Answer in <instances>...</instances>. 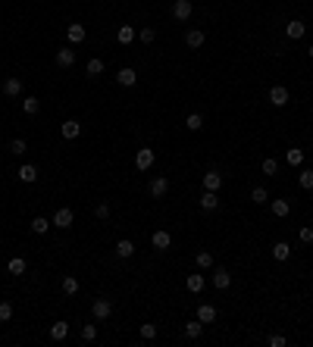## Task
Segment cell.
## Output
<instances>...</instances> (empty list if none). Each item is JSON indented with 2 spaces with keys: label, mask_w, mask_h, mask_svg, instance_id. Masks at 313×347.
<instances>
[{
  "label": "cell",
  "mask_w": 313,
  "mask_h": 347,
  "mask_svg": "<svg viewBox=\"0 0 313 347\" xmlns=\"http://www.w3.org/2000/svg\"><path fill=\"white\" fill-rule=\"evenodd\" d=\"M72 219H75L72 210H69V207H60V210L54 213V219H50V225H57V228H69V225H72Z\"/></svg>",
  "instance_id": "obj_1"
},
{
  "label": "cell",
  "mask_w": 313,
  "mask_h": 347,
  "mask_svg": "<svg viewBox=\"0 0 313 347\" xmlns=\"http://www.w3.org/2000/svg\"><path fill=\"white\" fill-rule=\"evenodd\" d=\"M154 160H157V154H154V150H150V147H141L138 154H135V166H138L141 172H144V169H150V166H154Z\"/></svg>",
  "instance_id": "obj_2"
},
{
  "label": "cell",
  "mask_w": 313,
  "mask_h": 347,
  "mask_svg": "<svg viewBox=\"0 0 313 347\" xmlns=\"http://www.w3.org/2000/svg\"><path fill=\"white\" fill-rule=\"evenodd\" d=\"M191 13H194L191 0H175V3H172V16H175V19H179V22L191 19Z\"/></svg>",
  "instance_id": "obj_3"
},
{
  "label": "cell",
  "mask_w": 313,
  "mask_h": 347,
  "mask_svg": "<svg viewBox=\"0 0 313 347\" xmlns=\"http://www.w3.org/2000/svg\"><path fill=\"white\" fill-rule=\"evenodd\" d=\"M60 132H63L66 141H75V138L82 134V122H79V119H66V122L60 125Z\"/></svg>",
  "instance_id": "obj_4"
},
{
  "label": "cell",
  "mask_w": 313,
  "mask_h": 347,
  "mask_svg": "<svg viewBox=\"0 0 313 347\" xmlns=\"http://www.w3.org/2000/svg\"><path fill=\"white\" fill-rule=\"evenodd\" d=\"M213 285L219 288V291H226V288L232 285V272H229V269H223V266H216L213 269Z\"/></svg>",
  "instance_id": "obj_5"
},
{
  "label": "cell",
  "mask_w": 313,
  "mask_h": 347,
  "mask_svg": "<svg viewBox=\"0 0 313 347\" xmlns=\"http://www.w3.org/2000/svg\"><path fill=\"white\" fill-rule=\"evenodd\" d=\"M269 104H273V107H285V104H288V88H282V84L269 88Z\"/></svg>",
  "instance_id": "obj_6"
},
{
  "label": "cell",
  "mask_w": 313,
  "mask_h": 347,
  "mask_svg": "<svg viewBox=\"0 0 313 347\" xmlns=\"http://www.w3.org/2000/svg\"><path fill=\"white\" fill-rule=\"evenodd\" d=\"M72 63H75V50L72 47H60V50H57V66H60V69H69Z\"/></svg>",
  "instance_id": "obj_7"
},
{
  "label": "cell",
  "mask_w": 313,
  "mask_h": 347,
  "mask_svg": "<svg viewBox=\"0 0 313 347\" xmlns=\"http://www.w3.org/2000/svg\"><path fill=\"white\" fill-rule=\"evenodd\" d=\"M150 244H154L157 250H169V244H172V235L160 228V232H154V235H150Z\"/></svg>",
  "instance_id": "obj_8"
},
{
  "label": "cell",
  "mask_w": 313,
  "mask_h": 347,
  "mask_svg": "<svg viewBox=\"0 0 313 347\" xmlns=\"http://www.w3.org/2000/svg\"><path fill=\"white\" fill-rule=\"evenodd\" d=\"M85 35H88V31H85V25H79V22H72L69 28H66V38H69V44H82Z\"/></svg>",
  "instance_id": "obj_9"
},
{
  "label": "cell",
  "mask_w": 313,
  "mask_h": 347,
  "mask_svg": "<svg viewBox=\"0 0 313 347\" xmlns=\"http://www.w3.org/2000/svg\"><path fill=\"white\" fill-rule=\"evenodd\" d=\"M269 210H273V216H279V219H285L291 213V204L285 197H279V200H269Z\"/></svg>",
  "instance_id": "obj_10"
},
{
  "label": "cell",
  "mask_w": 313,
  "mask_h": 347,
  "mask_svg": "<svg viewBox=\"0 0 313 347\" xmlns=\"http://www.w3.org/2000/svg\"><path fill=\"white\" fill-rule=\"evenodd\" d=\"M204 41H207V35L200 28H191L188 35H185V44H188L191 50H198V47H204Z\"/></svg>",
  "instance_id": "obj_11"
},
{
  "label": "cell",
  "mask_w": 313,
  "mask_h": 347,
  "mask_svg": "<svg viewBox=\"0 0 313 347\" xmlns=\"http://www.w3.org/2000/svg\"><path fill=\"white\" fill-rule=\"evenodd\" d=\"M3 94H6V97H19V94H22V79L10 75V79L3 81Z\"/></svg>",
  "instance_id": "obj_12"
},
{
  "label": "cell",
  "mask_w": 313,
  "mask_h": 347,
  "mask_svg": "<svg viewBox=\"0 0 313 347\" xmlns=\"http://www.w3.org/2000/svg\"><path fill=\"white\" fill-rule=\"evenodd\" d=\"M304 31H307V25H304L301 19H291L288 25H285V35H288L291 41H298V38H304Z\"/></svg>",
  "instance_id": "obj_13"
},
{
  "label": "cell",
  "mask_w": 313,
  "mask_h": 347,
  "mask_svg": "<svg viewBox=\"0 0 313 347\" xmlns=\"http://www.w3.org/2000/svg\"><path fill=\"white\" fill-rule=\"evenodd\" d=\"M116 81H119L122 88H132V84L138 81V72H135V69H129V66H125V69H119V72H116Z\"/></svg>",
  "instance_id": "obj_14"
},
{
  "label": "cell",
  "mask_w": 313,
  "mask_h": 347,
  "mask_svg": "<svg viewBox=\"0 0 313 347\" xmlns=\"http://www.w3.org/2000/svg\"><path fill=\"white\" fill-rule=\"evenodd\" d=\"M91 313H94V319H107L110 313H113V303L110 300H94L91 303Z\"/></svg>",
  "instance_id": "obj_15"
},
{
  "label": "cell",
  "mask_w": 313,
  "mask_h": 347,
  "mask_svg": "<svg viewBox=\"0 0 313 347\" xmlns=\"http://www.w3.org/2000/svg\"><path fill=\"white\" fill-rule=\"evenodd\" d=\"M198 319H200L204 325L216 322V307H210V303H200V307H198Z\"/></svg>",
  "instance_id": "obj_16"
},
{
  "label": "cell",
  "mask_w": 313,
  "mask_h": 347,
  "mask_svg": "<svg viewBox=\"0 0 313 347\" xmlns=\"http://www.w3.org/2000/svg\"><path fill=\"white\" fill-rule=\"evenodd\" d=\"M19 182H25V185L38 182V166H31V163H25V166H19Z\"/></svg>",
  "instance_id": "obj_17"
},
{
  "label": "cell",
  "mask_w": 313,
  "mask_h": 347,
  "mask_svg": "<svg viewBox=\"0 0 313 347\" xmlns=\"http://www.w3.org/2000/svg\"><path fill=\"white\" fill-rule=\"evenodd\" d=\"M166 191H169V179L157 175V179L150 182V194H154V197H166Z\"/></svg>",
  "instance_id": "obj_18"
},
{
  "label": "cell",
  "mask_w": 313,
  "mask_h": 347,
  "mask_svg": "<svg viewBox=\"0 0 313 347\" xmlns=\"http://www.w3.org/2000/svg\"><path fill=\"white\" fill-rule=\"evenodd\" d=\"M66 335H69V322H54L50 325V338H54V341H66Z\"/></svg>",
  "instance_id": "obj_19"
},
{
  "label": "cell",
  "mask_w": 313,
  "mask_h": 347,
  "mask_svg": "<svg viewBox=\"0 0 313 347\" xmlns=\"http://www.w3.org/2000/svg\"><path fill=\"white\" fill-rule=\"evenodd\" d=\"M291 257V247L285 241H279V244H273V260H279V263H285V260Z\"/></svg>",
  "instance_id": "obj_20"
},
{
  "label": "cell",
  "mask_w": 313,
  "mask_h": 347,
  "mask_svg": "<svg viewBox=\"0 0 313 347\" xmlns=\"http://www.w3.org/2000/svg\"><path fill=\"white\" fill-rule=\"evenodd\" d=\"M219 185H223V175L219 172H207L204 175V191H219Z\"/></svg>",
  "instance_id": "obj_21"
},
{
  "label": "cell",
  "mask_w": 313,
  "mask_h": 347,
  "mask_svg": "<svg viewBox=\"0 0 313 347\" xmlns=\"http://www.w3.org/2000/svg\"><path fill=\"white\" fill-rule=\"evenodd\" d=\"M116 41H119V44H132V41H135V28H132V25H119Z\"/></svg>",
  "instance_id": "obj_22"
},
{
  "label": "cell",
  "mask_w": 313,
  "mask_h": 347,
  "mask_svg": "<svg viewBox=\"0 0 313 347\" xmlns=\"http://www.w3.org/2000/svg\"><path fill=\"white\" fill-rule=\"evenodd\" d=\"M200 332H204V322H200V319H191V322H185V335L191 338H200Z\"/></svg>",
  "instance_id": "obj_23"
},
{
  "label": "cell",
  "mask_w": 313,
  "mask_h": 347,
  "mask_svg": "<svg viewBox=\"0 0 313 347\" xmlns=\"http://www.w3.org/2000/svg\"><path fill=\"white\" fill-rule=\"evenodd\" d=\"M31 232H35V235H47L50 232V219L35 216V219H31Z\"/></svg>",
  "instance_id": "obj_24"
},
{
  "label": "cell",
  "mask_w": 313,
  "mask_h": 347,
  "mask_svg": "<svg viewBox=\"0 0 313 347\" xmlns=\"http://www.w3.org/2000/svg\"><path fill=\"white\" fill-rule=\"evenodd\" d=\"M216 207H219L216 191H204V197H200V210H216Z\"/></svg>",
  "instance_id": "obj_25"
},
{
  "label": "cell",
  "mask_w": 313,
  "mask_h": 347,
  "mask_svg": "<svg viewBox=\"0 0 313 347\" xmlns=\"http://www.w3.org/2000/svg\"><path fill=\"white\" fill-rule=\"evenodd\" d=\"M298 185L304 191H313V169H301V172H298Z\"/></svg>",
  "instance_id": "obj_26"
},
{
  "label": "cell",
  "mask_w": 313,
  "mask_h": 347,
  "mask_svg": "<svg viewBox=\"0 0 313 347\" xmlns=\"http://www.w3.org/2000/svg\"><path fill=\"white\" fill-rule=\"evenodd\" d=\"M185 129H188V132H200V129H204V116H200V113H191L188 119H185Z\"/></svg>",
  "instance_id": "obj_27"
},
{
  "label": "cell",
  "mask_w": 313,
  "mask_h": 347,
  "mask_svg": "<svg viewBox=\"0 0 313 347\" xmlns=\"http://www.w3.org/2000/svg\"><path fill=\"white\" fill-rule=\"evenodd\" d=\"M132 253H135V244H132V241H125V238H122L119 244H116V257H122V260H129V257H132Z\"/></svg>",
  "instance_id": "obj_28"
},
{
  "label": "cell",
  "mask_w": 313,
  "mask_h": 347,
  "mask_svg": "<svg viewBox=\"0 0 313 347\" xmlns=\"http://www.w3.org/2000/svg\"><path fill=\"white\" fill-rule=\"evenodd\" d=\"M6 150H10L13 157H22L25 150H28V144H25V138H13V141H10V147H6Z\"/></svg>",
  "instance_id": "obj_29"
},
{
  "label": "cell",
  "mask_w": 313,
  "mask_h": 347,
  "mask_svg": "<svg viewBox=\"0 0 313 347\" xmlns=\"http://www.w3.org/2000/svg\"><path fill=\"white\" fill-rule=\"evenodd\" d=\"M251 200L254 204H269V191L263 188V185H257V188L251 191Z\"/></svg>",
  "instance_id": "obj_30"
},
{
  "label": "cell",
  "mask_w": 313,
  "mask_h": 347,
  "mask_svg": "<svg viewBox=\"0 0 313 347\" xmlns=\"http://www.w3.org/2000/svg\"><path fill=\"white\" fill-rule=\"evenodd\" d=\"M194 263H198L200 269H213V253H210V250H200L198 257H194Z\"/></svg>",
  "instance_id": "obj_31"
},
{
  "label": "cell",
  "mask_w": 313,
  "mask_h": 347,
  "mask_svg": "<svg viewBox=\"0 0 313 347\" xmlns=\"http://www.w3.org/2000/svg\"><path fill=\"white\" fill-rule=\"evenodd\" d=\"M185 288H188L191 294H198L200 288H204V275H188V278H185Z\"/></svg>",
  "instance_id": "obj_32"
},
{
  "label": "cell",
  "mask_w": 313,
  "mask_h": 347,
  "mask_svg": "<svg viewBox=\"0 0 313 347\" xmlns=\"http://www.w3.org/2000/svg\"><path fill=\"white\" fill-rule=\"evenodd\" d=\"M38 109H41V100H38V97H25V100H22V113L35 116Z\"/></svg>",
  "instance_id": "obj_33"
},
{
  "label": "cell",
  "mask_w": 313,
  "mask_h": 347,
  "mask_svg": "<svg viewBox=\"0 0 313 347\" xmlns=\"http://www.w3.org/2000/svg\"><path fill=\"white\" fill-rule=\"evenodd\" d=\"M285 160H288L291 166H301V163H304V150H301V147H291V150H285Z\"/></svg>",
  "instance_id": "obj_34"
},
{
  "label": "cell",
  "mask_w": 313,
  "mask_h": 347,
  "mask_svg": "<svg viewBox=\"0 0 313 347\" xmlns=\"http://www.w3.org/2000/svg\"><path fill=\"white\" fill-rule=\"evenodd\" d=\"M75 291H79V278H75V275H66V278H63V294H69V297H72Z\"/></svg>",
  "instance_id": "obj_35"
},
{
  "label": "cell",
  "mask_w": 313,
  "mask_h": 347,
  "mask_svg": "<svg viewBox=\"0 0 313 347\" xmlns=\"http://www.w3.org/2000/svg\"><path fill=\"white\" fill-rule=\"evenodd\" d=\"M85 72H88L91 79H94V75H100V72H104V60H97V56H94V60H88V66H85Z\"/></svg>",
  "instance_id": "obj_36"
},
{
  "label": "cell",
  "mask_w": 313,
  "mask_h": 347,
  "mask_svg": "<svg viewBox=\"0 0 313 347\" xmlns=\"http://www.w3.org/2000/svg\"><path fill=\"white\" fill-rule=\"evenodd\" d=\"M6 269H10V275H22V272H25V260H22V257H13Z\"/></svg>",
  "instance_id": "obj_37"
},
{
  "label": "cell",
  "mask_w": 313,
  "mask_h": 347,
  "mask_svg": "<svg viewBox=\"0 0 313 347\" xmlns=\"http://www.w3.org/2000/svg\"><path fill=\"white\" fill-rule=\"evenodd\" d=\"M141 338H144V341H154V338H157V325L144 322V325H141Z\"/></svg>",
  "instance_id": "obj_38"
},
{
  "label": "cell",
  "mask_w": 313,
  "mask_h": 347,
  "mask_svg": "<svg viewBox=\"0 0 313 347\" xmlns=\"http://www.w3.org/2000/svg\"><path fill=\"white\" fill-rule=\"evenodd\" d=\"M260 169H263V175H276L279 172V163L269 157V160H263V166H260Z\"/></svg>",
  "instance_id": "obj_39"
},
{
  "label": "cell",
  "mask_w": 313,
  "mask_h": 347,
  "mask_svg": "<svg viewBox=\"0 0 313 347\" xmlns=\"http://www.w3.org/2000/svg\"><path fill=\"white\" fill-rule=\"evenodd\" d=\"M97 338V325H82V341H94Z\"/></svg>",
  "instance_id": "obj_40"
},
{
  "label": "cell",
  "mask_w": 313,
  "mask_h": 347,
  "mask_svg": "<svg viewBox=\"0 0 313 347\" xmlns=\"http://www.w3.org/2000/svg\"><path fill=\"white\" fill-rule=\"evenodd\" d=\"M138 38H141V41H144V44H154V38H157V31H154V28H141V31H138Z\"/></svg>",
  "instance_id": "obj_41"
},
{
  "label": "cell",
  "mask_w": 313,
  "mask_h": 347,
  "mask_svg": "<svg viewBox=\"0 0 313 347\" xmlns=\"http://www.w3.org/2000/svg\"><path fill=\"white\" fill-rule=\"evenodd\" d=\"M13 319V307L10 303H0V322H10Z\"/></svg>",
  "instance_id": "obj_42"
},
{
  "label": "cell",
  "mask_w": 313,
  "mask_h": 347,
  "mask_svg": "<svg viewBox=\"0 0 313 347\" xmlns=\"http://www.w3.org/2000/svg\"><path fill=\"white\" fill-rule=\"evenodd\" d=\"M298 238H301L304 244H313V228H310V225H304L301 232H298Z\"/></svg>",
  "instance_id": "obj_43"
},
{
  "label": "cell",
  "mask_w": 313,
  "mask_h": 347,
  "mask_svg": "<svg viewBox=\"0 0 313 347\" xmlns=\"http://www.w3.org/2000/svg\"><path fill=\"white\" fill-rule=\"evenodd\" d=\"M285 344H288L285 335H269V347H285Z\"/></svg>",
  "instance_id": "obj_44"
},
{
  "label": "cell",
  "mask_w": 313,
  "mask_h": 347,
  "mask_svg": "<svg viewBox=\"0 0 313 347\" xmlns=\"http://www.w3.org/2000/svg\"><path fill=\"white\" fill-rule=\"evenodd\" d=\"M94 216H97V219H107V216H110V204H97V207H94Z\"/></svg>",
  "instance_id": "obj_45"
},
{
  "label": "cell",
  "mask_w": 313,
  "mask_h": 347,
  "mask_svg": "<svg viewBox=\"0 0 313 347\" xmlns=\"http://www.w3.org/2000/svg\"><path fill=\"white\" fill-rule=\"evenodd\" d=\"M310 60H313V44H310Z\"/></svg>",
  "instance_id": "obj_46"
}]
</instances>
